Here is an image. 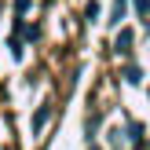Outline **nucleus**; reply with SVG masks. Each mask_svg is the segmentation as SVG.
Listing matches in <instances>:
<instances>
[{
    "label": "nucleus",
    "mask_w": 150,
    "mask_h": 150,
    "mask_svg": "<svg viewBox=\"0 0 150 150\" xmlns=\"http://www.w3.org/2000/svg\"><path fill=\"white\" fill-rule=\"evenodd\" d=\"M132 44H136V33H132V29H121L117 40H114V51L117 55H132Z\"/></svg>",
    "instance_id": "obj_1"
},
{
    "label": "nucleus",
    "mask_w": 150,
    "mask_h": 150,
    "mask_svg": "<svg viewBox=\"0 0 150 150\" xmlns=\"http://www.w3.org/2000/svg\"><path fill=\"white\" fill-rule=\"evenodd\" d=\"M125 11H128V0H114V4H110V18H106V26H121L125 22Z\"/></svg>",
    "instance_id": "obj_2"
},
{
    "label": "nucleus",
    "mask_w": 150,
    "mask_h": 150,
    "mask_svg": "<svg viewBox=\"0 0 150 150\" xmlns=\"http://www.w3.org/2000/svg\"><path fill=\"white\" fill-rule=\"evenodd\" d=\"M121 77H125V84H143V66H136V62H132V66H125V73H121Z\"/></svg>",
    "instance_id": "obj_3"
},
{
    "label": "nucleus",
    "mask_w": 150,
    "mask_h": 150,
    "mask_svg": "<svg viewBox=\"0 0 150 150\" xmlns=\"http://www.w3.org/2000/svg\"><path fill=\"white\" fill-rule=\"evenodd\" d=\"M128 139H132V143L139 146V143H143V139H146V128H143V125H139V121H132V125H128Z\"/></svg>",
    "instance_id": "obj_4"
},
{
    "label": "nucleus",
    "mask_w": 150,
    "mask_h": 150,
    "mask_svg": "<svg viewBox=\"0 0 150 150\" xmlns=\"http://www.w3.org/2000/svg\"><path fill=\"white\" fill-rule=\"evenodd\" d=\"M48 117H51V106H37V114H33V132H40Z\"/></svg>",
    "instance_id": "obj_5"
},
{
    "label": "nucleus",
    "mask_w": 150,
    "mask_h": 150,
    "mask_svg": "<svg viewBox=\"0 0 150 150\" xmlns=\"http://www.w3.org/2000/svg\"><path fill=\"white\" fill-rule=\"evenodd\" d=\"M99 15H103L99 0H88V4H84V18H88V22H99Z\"/></svg>",
    "instance_id": "obj_6"
},
{
    "label": "nucleus",
    "mask_w": 150,
    "mask_h": 150,
    "mask_svg": "<svg viewBox=\"0 0 150 150\" xmlns=\"http://www.w3.org/2000/svg\"><path fill=\"white\" fill-rule=\"evenodd\" d=\"M7 48H11V59H22V55H26V48H22V37H18V33H11Z\"/></svg>",
    "instance_id": "obj_7"
},
{
    "label": "nucleus",
    "mask_w": 150,
    "mask_h": 150,
    "mask_svg": "<svg viewBox=\"0 0 150 150\" xmlns=\"http://www.w3.org/2000/svg\"><path fill=\"white\" fill-rule=\"evenodd\" d=\"M132 7H136L139 18H146V15H150V0H132Z\"/></svg>",
    "instance_id": "obj_8"
},
{
    "label": "nucleus",
    "mask_w": 150,
    "mask_h": 150,
    "mask_svg": "<svg viewBox=\"0 0 150 150\" xmlns=\"http://www.w3.org/2000/svg\"><path fill=\"white\" fill-rule=\"evenodd\" d=\"M29 7H33V0H15V15H18V18L29 11Z\"/></svg>",
    "instance_id": "obj_9"
},
{
    "label": "nucleus",
    "mask_w": 150,
    "mask_h": 150,
    "mask_svg": "<svg viewBox=\"0 0 150 150\" xmlns=\"http://www.w3.org/2000/svg\"><path fill=\"white\" fill-rule=\"evenodd\" d=\"M92 150H99V146H92Z\"/></svg>",
    "instance_id": "obj_10"
}]
</instances>
